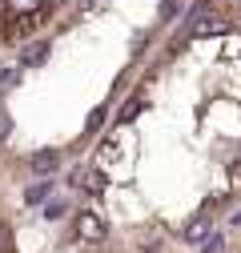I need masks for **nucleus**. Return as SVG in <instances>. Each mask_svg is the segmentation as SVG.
Returning a JSON list of instances; mask_svg holds the SVG:
<instances>
[{"mask_svg": "<svg viewBox=\"0 0 241 253\" xmlns=\"http://www.w3.org/2000/svg\"><path fill=\"white\" fill-rule=\"evenodd\" d=\"M105 221H101V213H93V209H80L77 213V237L84 241V245H101L105 241Z\"/></svg>", "mask_w": 241, "mask_h": 253, "instance_id": "obj_1", "label": "nucleus"}, {"mask_svg": "<svg viewBox=\"0 0 241 253\" xmlns=\"http://www.w3.org/2000/svg\"><path fill=\"white\" fill-rule=\"evenodd\" d=\"M44 56H48V44L37 41V44H28V48H24V65H44Z\"/></svg>", "mask_w": 241, "mask_h": 253, "instance_id": "obj_6", "label": "nucleus"}, {"mask_svg": "<svg viewBox=\"0 0 241 253\" xmlns=\"http://www.w3.org/2000/svg\"><path fill=\"white\" fill-rule=\"evenodd\" d=\"M233 225H241V209H237V213H233Z\"/></svg>", "mask_w": 241, "mask_h": 253, "instance_id": "obj_16", "label": "nucleus"}, {"mask_svg": "<svg viewBox=\"0 0 241 253\" xmlns=\"http://www.w3.org/2000/svg\"><path fill=\"white\" fill-rule=\"evenodd\" d=\"M8 245H12V233H8L4 221H0V253H8Z\"/></svg>", "mask_w": 241, "mask_h": 253, "instance_id": "obj_11", "label": "nucleus"}, {"mask_svg": "<svg viewBox=\"0 0 241 253\" xmlns=\"http://www.w3.org/2000/svg\"><path fill=\"white\" fill-rule=\"evenodd\" d=\"M8 133H12V117H8L4 109H0V145L8 141Z\"/></svg>", "mask_w": 241, "mask_h": 253, "instance_id": "obj_9", "label": "nucleus"}, {"mask_svg": "<svg viewBox=\"0 0 241 253\" xmlns=\"http://www.w3.org/2000/svg\"><path fill=\"white\" fill-rule=\"evenodd\" d=\"M37 4L40 0H12V8H33V12H37Z\"/></svg>", "mask_w": 241, "mask_h": 253, "instance_id": "obj_15", "label": "nucleus"}, {"mask_svg": "<svg viewBox=\"0 0 241 253\" xmlns=\"http://www.w3.org/2000/svg\"><path fill=\"white\" fill-rule=\"evenodd\" d=\"M221 245H225V241H221V233H209V237L201 241V253H221Z\"/></svg>", "mask_w": 241, "mask_h": 253, "instance_id": "obj_7", "label": "nucleus"}, {"mask_svg": "<svg viewBox=\"0 0 241 253\" xmlns=\"http://www.w3.org/2000/svg\"><path fill=\"white\" fill-rule=\"evenodd\" d=\"M101 121H105V109H93V117H88V129H101Z\"/></svg>", "mask_w": 241, "mask_h": 253, "instance_id": "obj_13", "label": "nucleus"}, {"mask_svg": "<svg viewBox=\"0 0 241 253\" xmlns=\"http://www.w3.org/2000/svg\"><path fill=\"white\" fill-rule=\"evenodd\" d=\"M221 33H229V24H225V20H205V24L193 28V37H221Z\"/></svg>", "mask_w": 241, "mask_h": 253, "instance_id": "obj_5", "label": "nucleus"}, {"mask_svg": "<svg viewBox=\"0 0 241 253\" xmlns=\"http://www.w3.org/2000/svg\"><path fill=\"white\" fill-rule=\"evenodd\" d=\"M33 169H37L40 177H52V173L60 169V153H56V149H40V153H33Z\"/></svg>", "mask_w": 241, "mask_h": 253, "instance_id": "obj_3", "label": "nucleus"}, {"mask_svg": "<svg viewBox=\"0 0 241 253\" xmlns=\"http://www.w3.org/2000/svg\"><path fill=\"white\" fill-rule=\"evenodd\" d=\"M137 113H141V97H133V101H129L125 109H120V121H133Z\"/></svg>", "mask_w": 241, "mask_h": 253, "instance_id": "obj_10", "label": "nucleus"}, {"mask_svg": "<svg viewBox=\"0 0 241 253\" xmlns=\"http://www.w3.org/2000/svg\"><path fill=\"white\" fill-rule=\"evenodd\" d=\"M209 233H213V217H209V213H197L189 225H185V241H193V245H201Z\"/></svg>", "mask_w": 241, "mask_h": 253, "instance_id": "obj_2", "label": "nucleus"}, {"mask_svg": "<svg viewBox=\"0 0 241 253\" xmlns=\"http://www.w3.org/2000/svg\"><path fill=\"white\" fill-rule=\"evenodd\" d=\"M48 193H52V181H37V185H28V189H24V201H28V205H37V201H44Z\"/></svg>", "mask_w": 241, "mask_h": 253, "instance_id": "obj_4", "label": "nucleus"}, {"mask_svg": "<svg viewBox=\"0 0 241 253\" xmlns=\"http://www.w3.org/2000/svg\"><path fill=\"white\" fill-rule=\"evenodd\" d=\"M60 213H65V205H60V201H52V205H44V217H60Z\"/></svg>", "mask_w": 241, "mask_h": 253, "instance_id": "obj_14", "label": "nucleus"}, {"mask_svg": "<svg viewBox=\"0 0 241 253\" xmlns=\"http://www.w3.org/2000/svg\"><path fill=\"white\" fill-rule=\"evenodd\" d=\"M177 4H181V0H161V16H165V20H169V16H173V12H177Z\"/></svg>", "mask_w": 241, "mask_h": 253, "instance_id": "obj_12", "label": "nucleus"}, {"mask_svg": "<svg viewBox=\"0 0 241 253\" xmlns=\"http://www.w3.org/2000/svg\"><path fill=\"white\" fill-rule=\"evenodd\" d=\"M16 81H20V73L4 69V73H0V92H8V88H16Z\"/></svg>", "mask_w": 241, "mask_h": 253, "instance_id": "obj_8", "label": "nucleus"}]
</instances>
